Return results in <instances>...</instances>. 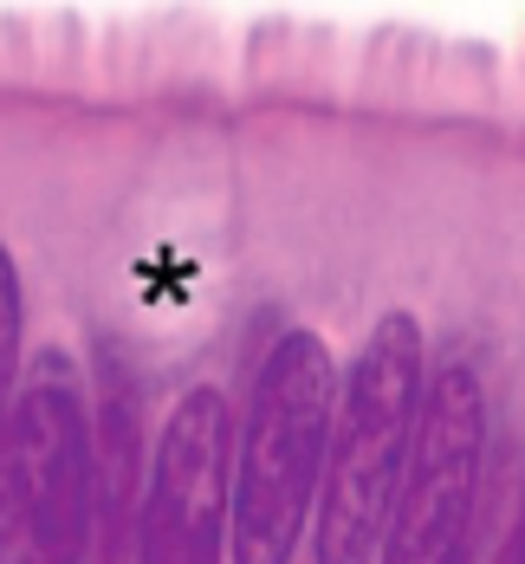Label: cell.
<instances>
[{"mask_svg":"<svg viewBox=\"0 0 525 564\" xmlns=\"http://www.w3.org/2000/svg\"><path fill=\"white\" fill-rule=\"evenodd\" d=\"M422 325L408 312H383L331 402V442L311 500V564H376L383 525L403 487L408 435L422 409Z\"/></svg>","mask_w":525,"mask_h":564,"instance_id":"cell-1","label":"cell"},{"mask_svg":"<svg viewBox=\"0 0 525 564\" xmlns=\"http://www.w3.org/2000/svg\"><path fill=\"white\" fill-rule=\"evenodd\" d=\"M331 402L338 370L318 332H280L253 370L247 429L233 460V512H228V558L233 564H292L311 525L325 442H331Z\"/></svg>","mask_w":525,"mask_h":564,"instance_id":"cell-2","label":"cell"},{"mask_svg":"<svg viewBox=\"0 0 525 564\" xmlns=\"http://www.w3.org/2000/svg\"><path fill=\"white\" fill-rule=\"evenodd\" d=\"M98 539V442L72 350H40L0 435V564H85Z\"/></svg>","mask_w":525,"mask_h":564,"instance_id":"cell-3","label":"cell"},{"mask_svg":"<svg viewBox=\"0 0 525 564\" xmlns=\"http://www.w3.org/2000/svg\"><path fill=\"white\" fill-rule=\"evenodd\" d=\"M486 474V383L473 364H441L422 383L415 435H408L403 487L383 525L376 564H467L473 500Z\"/></svg>","mask_w":525,"mask_h":564,"instance_id":"cell-4","label":"cell"},{"mask_svg":"<svg viewBox=\"0 0 525 564\" xmlns=\"http://www.w3.org/2000/svg\"><path fill=\"white\" fill-rule=\"evenodd\" d=\"M233 415L221 390H188L169 409L156 454L143 467V494L130 519L136 564H221L233 512Z\"/></svg>","mask_w":525,"mask_h":564,"instance_id":"cell-5","label":"cell"},{"mask_svg":"<svg viewBox=\"0 0 525 564\" xmlns=\"http://www.w3.org/2000/svg\"><path fill=\"white\" fill-rule=\"evenodd\" d=\"M20 325H26V299H20V267L13 253L0 247V435H7V409H13V390H20Z\"/></svg>","mask_w":525,"mask_h":564,"instance_id":"cell-6","label":"cell"},{"mask_svg":"<svg viewBox=\"0 0 525 564\" xmlns=\"http://www.w3.org/2000/svg\"><path fill=\"white\" fill-rule=\"evenodd\" d=\"M493 564H519V519H506V532H500V552Z\"/></svg>","mask_w":525,"mask_h":564,"instance_id":"cell-7","label":"cell"},{"mask_svg":"<svg viewBox=\"0 0 525 564\" xmlns=\"http://www.w3.org/2000/svg\"><path fill=\"white\" fill-rule=\"evenodd\" d=\"M467 564H473V558H467Z\"/></svg>","mask_w":525,"mask_h":564,"instance_id":"cell-8","label":"cell"}]
</instances>
